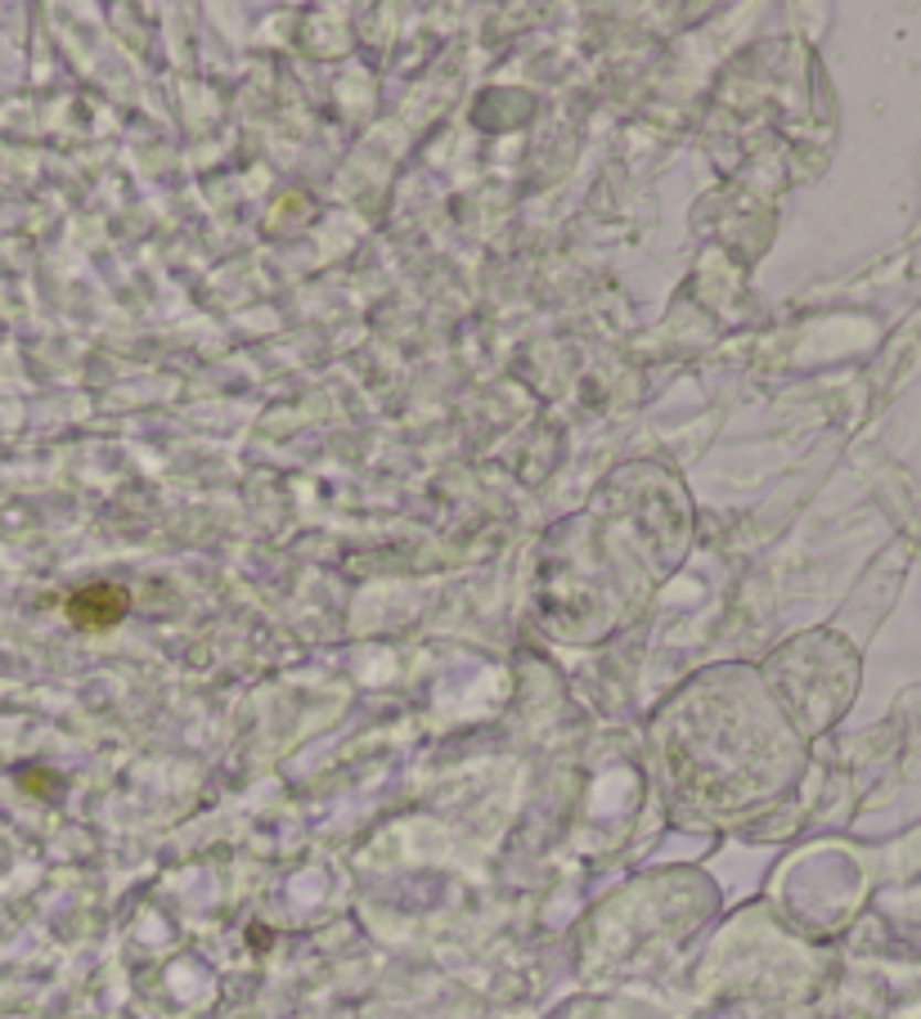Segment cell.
Wrapping results in <instances>:
<instances>
[{"label": "cell", "mask_w": 921, "mask_h": 1019, "mask_svg": "<svg viewBox=\"0 0 921 1019\" xmlns=\"http://www.w3.org/2000/svg\"><path fill=\"white\" fill-rule=\"evenodd\" d=\"M126 606H130L126 588H117V584H86V588H77L68 597V616L82 629H113L126 616Z\"/></svg>", "instance_id": "obj_1"}]
</instances>
